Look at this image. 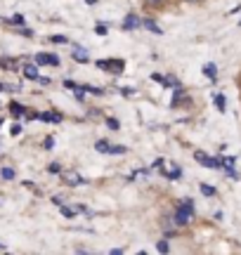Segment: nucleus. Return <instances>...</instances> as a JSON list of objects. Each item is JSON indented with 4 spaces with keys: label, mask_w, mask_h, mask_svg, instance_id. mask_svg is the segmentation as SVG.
Segmentation results:
<instances>
[{
    "label": "nucleus",
    "mask_w": 241,
    "mask_h": 255,
    "mask_svg": "<svg viewBox=\"0 0 241 255\" xmlns=\"http://www.w3.org/2000/svg\"><path fill=\"white\" fill-rule=\"evenodd\" d=\"M19 33H21V36H26V38H31V36H33V31H31V28H21Z\"/></svg>",
    "instance_id": "nucleus-30"
},
{
    "label": "nucleus",
    "mask_w": 241,
    "mask_h": 255,
    "mask_svg": "<svg viewBox=\"0 0 241 255\" xmlns=\"http://www.w3.org/2000/svg\"><path fill=\"white\" fill-rule=\"evenodd\" d=\"M194 158L199 161V163H206V158H208V154H204V151H196Z\"/></svg>",
    "instance_id": "nucleus-25"
},
{
    "label": "nucleus",
    "mask_w": 241,
    "mask_h": 255,
    "mask_svg": "<svg viewBox=\"0 0 241 255\" xmlns=\"http://www.w3.org/2000/svg\"><path fill=\"white\" fill-rule=\"evenodd\" d=\"M0 126H2V123H0Z\"/></svg>",
    "instance_id": "nucleus-34"
},
{
    "label": "nucleus",
    "mask_w": 241,
    "mask_h": 255,
    "mask_svg": "<svg viewBox=\"0 0 241 255\" xmlns=\"http://www.w3.org/2000/svg\"><path fill=\"white\" fill-rule=\"evenodd\" d=\"M62 180H64V184H69V187H81V184H85L83 175L78 173V170H62Z\"/></svg>",
    "instance_id": "nucleus-1"
},
{
    "label": "nucleus",
    "mask_w": 241,
    "mask_h": 255,
    "mask_svg": "<svg viewBox=\"0 0 241 255\" xmlns=\"http://www.w3.org/2000/svg\"><path fill=\"white\" fill-rule=\"evenodd\" d=\"M0 64H2V69H7V71L14 69V59H7V57H5V59H0Z\"/></svg>",
    "instance_id": "nucleus-19"
},
{
    "label": "nucleus",
    "mask_w": 241,
    "mask_h": 255,
    "mask_svg": "<svg viewBox=\"0 0 241 255\" xmlns=\"http://www.w3.org/2000/svg\"><path fill=\"white\" fill-rule=\"evenodd\" d=\"M12 135H14V137L21 135V126H19V123H14V126H12Z\"/></svg>",
    "instance_id": "nucleus-26"
},
{
    "label": "nucleus",
    "mask_w": 241,
    "mask_h": 255,
    "mask_svg": "<svg viewBox=\"0 0 241 255\" xmlns=\"http://www.w3.org/2000/svg\"><path fill=\"white\" fill-rule=\"evenodd\" d=\"M204 76L215 78V76H218V66H215V64H206V66H204Z\"/></svg>",
    "instance_id": "nucleus-12"
},
{
    "label": "nucleus",
    "mask_w": 241,
    "mask_h": 255,
    "mask_svg": "<svg viewBox=\"0 0 241 255\" xmlns=\"http://www.w3.org/2000/svg\"><path fill=\"white\" fill-rule=\"evenodd\" d=\"M52 144H55V137H45V149H52Z\"/></svg>",
    "instance_id": "nucleus-28"
},
{
    "label": "nucleus",
    "mask_w": 241,
    "mask_h": 255,
    "mask_svg": "<svg viewBox=\"0 0 241 255\" xmlns=\"http://www.w3.org/2000/svg\"><path fill=\"white\" fill-rule=\"evenodd\" d=\"M9 114H12V116H24L26 109H24L21 104H17V102H12V104H9Z\"/></svg>",
    "instance_id": "nucleus-8"
},
{
    "label": "nucleus",
    "mask_w": 241,
    "mask_h": 255,
    "mask_svg": "<svg viewBox=\"0 0 241 255\" xmlns=\"http://www.w3.org/2000/svg\"><path fill=\"white\" fill-rule=\"evenodd\" d=\"M47 170H50L52 175H62V165H59V163H50V168H47Z\"/></svg>",
    "instance_id": "nucleus-21"
},
{
    "label": "nucleus",
    "mask_w": 241,
    "mask_h": 255,
    "mask_svg": "<svg viewBox=\"0 0 241 255\" xmlns=\"http://www.w3.org/2000/svg\"><path fill=\"white\" fill-rule=\"evenodd\" d=\"M144 28H147V31H151L154 36H163V28L158 26L154 19H144Z\"/></svg>",
    "instance_id": "nucleus-7"
},
{
    "label": "nucleus",
    "mask_w": 241,
    "mask_h": 255,
    "mask_svg": "<svg viewBox=\"0 0 241 255\" xmlns=\"http://www.w3.org/2000/svg\"><path fill=\"white\" fill-rule=\"evenodd\" d=\"M239 24H241V21H239Z\"/></svg>",
    "instance_id": "nucleus-35"
},
{
    "label": "nucleus",
    "mask_w": 241,
    "mask_h": 255,
    "mask_svg": "<svg viewBox=\"0 0 241 255\" xmlns=\"http://www.w3.org/2000/svg\"><path fill=\"white\" fill-rule=\"evenodd\" d=\"M36 64H50V66H59V57L40 52V55H36Z\"/></svg>",
    "instance_id": "nucleus-2"
},
{
    "label": "nucleus",
    "mask_w": 241,
    "mask_h": 255,
    "mask_svg": "<svg viewBox=\"0 0 241 255\" xmlns=\"http://www.w3.org/2000/svg\"><path fill=\"white\" fill-rule=\"evenodd\" d=\"M107 126L112 128V130H120V123L116 119H107Z\"/></svg>",
    "instance_id": "nucleus-23"
},
{
    "label": "nucleus",
    "mask_w": 241,
    "mask_h": 255,
    "mask_svg": "<svg viewBox=\"0 0 241 255\" xmlns=\"http://www.w3.org/2000/svg\"><path fill=\"white\" fill-rule=\"evenodd\" d=\"M95 31H97V36H107V26H102V24L95 28Z\"/></svg>",
    "instance_id": "nucleus-27"
},
{
    "label": "nucleus",
    "mask_w": 241,
    "mask_h": 255,
    "mask_svg": "<svg viewBox=\"0 0 241 255\" xmlns=\"http://www.w3.org/2000/svg\"><path fill=\"white\" fill-rule=\"evenodd\" d=\"M50 40H52V43H66V38H64V36H52Z\"/></svg>",
    "instance_id": "nucleus-29"
},
{
    "label": "nucleus",
    "mask_w": 241,
    "mask_h": 255,
    "mask_svg": "<svg viewBox=\"0 0 241 255\" xmlns=\"http://www.w3.org/2000/svg\"><path fill=\"white\" fill-rule=\"evenodd\" d=\"M161 173L170 177V180H177L180 177V168H177V163H168V168H161Z\"/></svg>",
    "instance_id": "nucleus-6"
},
{
    "label": "nucleus",
    "mask_w": 241,
    "mask_h": 255,
    "mask_svg": "<svg viewBox=\"0 0 241 255\" xmlns=\"http://www.w3.org/2000/svg\"><path fill=\"white\" fill-rule=\"evenodd\" d=\"M137 24H139V19L135 17V14H128V17H125V21H123V28L128 31V28H135Z\"/></svg>",
    "instance_id": "nucleus-9"
},
{
    "label": "nucleus",
    "mask_w": 241,
    "mask_h": 255,
    "mask_svg": "<svg viewBox=\"0 0 241 255\" xmlns=\"http://www.w3.org/2000/svg\"><path fill=\"white\" fill-rule=\"evenodd\" d=\"M109 142H107V139H100V142H97V144H95V149H97V151H100V154H109Z\"/></svg>",
    "instance_id": "nucleus-13"
},
{
    "label": "nucleus",
    "mask_w": 241,
    "mask_h": 255,
    "mask_svg": "<svg viewBox=\"0 0 241 255\" xmlns=\"http://www.w3.org/2000/svg\"><path fill=\"white\" fill-rule=\"evenodd\" d=\"M7 24H24V17L21 14H14V17H9V19H5Z\"/></svg>",
    "instance_id": "nucleus-20"
},
{
    "label": "nucleus",
    "mask_w": 241,
    "mask_h": 255,
    "mask_svg": "<svg viewBox=\"0 0 241 255\" xmlns=\"http://www.w3.org/2000/svg\"><path fill=\"white\" fill-rule=\"evenodd\" d=\"M185 2H199V0H185Z\"/></svg>",
    "instance_id": "nucleus-32"
},
{
    "label": "nucleus",
    "mask_w": 241,
    "mask_h": 255,
    "mask_svg": "<svg viewBox=\"0 0 241 255\" xmlns=\"http://www.w3.org/2000/svg\"><path fill=\"white\" fill-rule=\"evenodd\" d=\"M62 215H64V218H74L76 210H71V208H66V206H62Z\"/></svg>",
    "instance_id": "nucleus-24"
},
{
    "label": "nucleus",
    "mask_w": 241,
    "mask_h": 255,
    "mask_svg": "<svg viewBox=\"0 0 241 255\" xmlns=\"http://www.w3.org/2000/svg\"><path fill=\"white\" fill-rule=\"evenodd\" d=\"M189 218H192V213H187L185 208H177L175 210V225H180V227L189 225Z\"/></svg>",
    "instance_id": "nucleus-5"
},
{
    "label": "nucleus",
    "mask_w": 241,
    "mask_h": 255,
    "mask_svg": "<svg viewBox=\"0 0 241 255\" xmlns=\"http://www.w3.org/2000/svg\"><path fill=\"white\" fill-rule=\"evenodd\" d=\"M166 0H144V7H149V9H158L161 5H163Z\"/></svg>",
    "instance_id": "nucleus-14"
},
{
    "label": "nucleus",
    "mask_w": 241,
    "mask_h": 255,
    "mask_svg": "<svg viewBox=\"0 0 241 255\" xmlns=\"http://www.w3.org/2000/svg\"><path fill=\"white\" fill-rule=\"evenodd\" d=\"M21 73H24V78H28V81H38V78H40V76H38V66H36V64H24Z\"/></svg>",
    "instance_id": "nucleus-3"
},
{
    "label": "nucleus",
    "mask_w": 241,
    "mask_h": 255,
    "mask_svg": "<svg viewBox=\"0 0 241 255\" xmlns=\"http://www.w3.org/2000/svg\"><path fill=\"white\" fill-rule=\"evenodd\" d=\"M5 88H7V85H2V83H0V90H5Z\"/></svg>",
    "instance_id": "nucleus-31"
},
{
    "label": "nucleus",
    "mask_w": 241,
    "mask_h": 255,
    "mask_svg": "<svg viewBox=\"0 0 241 255\" xmlns=\"http://www.w3.org/2000/svg\"><path fill=\"white\" fill-rule=\"evenodd\" d=\"M201 194H204V196H215V189L211 184H201Z\"/></svg>",
    "instance_id": "nucleus-18"
},
{
    "label": "nucleus",
    "mask_w": 241,
    "mask_h": 255,
    "mask_svg": "<svg viewBox=\"0 0 241 255\" xmlns=\"http://www.w3.org/2000/svg\"><path fill=\"white\" fill-rule=\"evenodd\" d=\"M125 151H128V149H125L123 144H114V146H109V154H125Z\"/></svg>",
    "instance_id": "nucleus-17"
},
{
    "label": "nucleus",
    "mask_w": 241,
    "mask_h": 255,
    "mask_svg": "<svg viewBox=\"0 0 241 255\" xmlns=\"http://www.w3.org/2000/svg\"><path fill=\"white\" fill-rule=\"evenodd\" d=\"M71 57H74L78 64H88L90 62V57H88V52H85L81 45H74V52H71Z\"/></svg>",
    "instance_id": "nucleus-4"
},
{
    "label": "nucleus",
    "mask_w": 241,
    "mask_h": 255,
    "mask_svg": "<svg viewBox=\"0 0 241 255\" xmlns=\"http://www.w3.org/2000/svg\"><path fill=\"white\" fill-rule=\"evenodd\" d=\"M40 119H43V121H55V123H59V121H62V116H59V114H40Z\"/></svg>",
    "instance_id": "nucleus-16"
},
{
    "label": "nucleus",
    "mask_w": 241,
    "mask_h": 255,
    "mask_svg": "<svg viewBox=\"0 0 241 255\" xmlns=\"http://www.w3.org/2000/svg\"><path fill=\"white\" fill-rule=\"evenodd\" d=\"M2 177H5V180H12V177H14V170H12V168H2Z\"/></svg>",
    "instance_id": "nucleus-22"
},
{
    "label": "nucleus",
    "mask_w": 241,
    "mask_h": 255,
    "mask_svg": "<svg viewBox=\"0 0 241 255\" xmlns=\"http://www.w3.org/2000/svg\"><path fill=\"white\" fill-rule=\"evenodd\" d=\"M215 107H218V111H227V100H225V95H215Z\"/></svg>",
    "instance_id": "nucleus-11"
},
{
    "label": "nucleus",
    "mask_w": 241,
    "mask_h": 255,
    "mask_svg": "<svg viewBox=\"0 0 241 255\" xmlns=\"http://www.w3.org/2000/svg\"><path fill=\"white\" fill-rule=\"evenodd\" d=\"M156 251L158 253H168V251H170V244H168L166 239H161V241L156 244Z\"/></svg>",
    "instance_id": "nucleus-15"
},
{
    "label": "nucleus",
    "mask_w": 241,
    "mask_h": 255,
    "mask_svg": "<svg viewBox=\"0 0 241 255\" xmlns=\"http://www.w3.org/2000/svg\"><path fill=\"white\" fill-rule=\"evenodd\" d=\"M0 251H5V246H2V244H0Z\"/></svg>",
    "instance_id": "nucleus-33"
},
{
    "label": "nucleus",
    "mask_w": 241,
    "mask_h": 255,
    "mask_svg": "<svg viewBox=\"0 0 241 255\" xmlns=\"http://www.w3.org/2000/svg\"><path fill=\"white\" fill-rule=\"evenodd\" d=\"M163 85H166V88H182V85H180V81H177L175 76H166V78H163Z\"/></svg>",
    "instance_id": "nucleus-10"
}]
</instances>
